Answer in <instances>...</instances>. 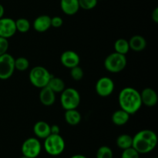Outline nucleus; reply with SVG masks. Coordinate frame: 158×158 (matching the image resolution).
<instances>
[{
  "label": "nucleus",
  "instance_id": "5701e85b",
  "mask_svg": "<svg viewBox=\"0 0 158 158\" xmlns=\"http://www.w3.org/2000/svg\"><path fill=\"white\" fill-rule=\"evenodd\" d=\"M15 27L16 30L21 33H26L30 29V22L26 18H19L15 20Z\"/></svg>",
  "mask_w": 158,
  "mask_h": 158
},
{
  "label": "nucleus",
  "instance_id": "393cba45",
  "mask_svg": "<svg viewBox=\"0 0 158 158\" xmlns=\"http://www.w3.org/2000/svg\"><path fill=\"white\" fill-rule=\"evenodd\" d=\"M97 158H113L114 153L112 149L108 146H101L97 151Z\"/></svg>",
  "mask_w": 158,
  "mask_h": 158
},
{
  "label": "nucleus",
  "instance_id": "c756f323",
  "mask_svg": "<svg viewBox=\"0 0 158 158\" xmlns=\"http://www.w3.org/2000/svg\"><path fill=\"white\" fill-rule=\"evenodd\" d=\"M63 20L60 16H54L51 18V26L54 28H60L63 26Z\"/></svg>",
  "mask_w": 158,
  "mask_h": 158
},
{
  "label": "nucleus",
  "instance_id": "2f4dec72",
  "mask_svg": "<svg viewBox=\"0 0 158 158\" xmlns=\"http://www.w3.org/2000/svg\"><path fill=\"white\" fill-rule=\"evenodd\" d=\"M50 131L51 134H60V128L58 125L53 124L50 126Z\"/></svg>",
  "mask_w": 158,
  "mask_h": 158
},
{
  "label": "nucleus",
  "instance_id": "0eeeda50",
  "mask_svg": "<svg viewBox=\"0 0 158 158\" xmlns=\"http://www.w3.org/2000/svg\"><path fill=\"white\" fill-rule=\"evenodd\" d=\"M15 70V58L8 52L0 56V80L9 79Z\"/></svg>",
  "mask_w": 158,
  "mask_h": 158
},
{
  "label": "nucleus",
  "instance_id": "4468645a",
  "mask_svg": "<svg viewBox=\"0 0 158 158\" xmlns=\"http://www.w3.org/2000/svg\"><path fill=\"white\" fill-rule=\"evenodd\" d=\"M39 97L42 104L46 106H52L56 102V94L48 86L42 88Z\"/></svg>",
  "mask_w": 158,
  "mask_h": 158
},
{
  "label": "nucleus",
  "instance_id": "f704fd0d",
  "mask_svg": "<svg viewBox=\"0 0 158 158\" xmlns=\"http://www.w3.org/2000/svg\"><path fill=\"white\" fill-rule=\"evenodd\" d=\"M20 158H29V157H26V156H23V155Z\"/></svg>",
  "mask_w": 158,
  "mask_h": 158
},
{
  "label": "nucleus",
  "instance_id": "20e7f679",
  "mask_svg": "<svg viewBox=\"0 0 158 158\" xmlns=\"http://www.w3.org/2000/svg\"><path fill=\"white\" fill-rule=\"evenodd\" d=\"M43 148L45 151L51 156H59L64 151L66 143L60 134H52L44 139Z\"/></svg>",
  "mask_w": 158,
  "mask_h": 158
},
{
  "label": "nucleus",
  "instance_id": "a878e982",
  "mask_svg": "<svg viewBox=\"0 0 158 158\" xmlns=\"http://www.w3.org/2000/svg\"><path fill=\"white\" fill-rule=\"evenodd\" d=\"M70 76L75 81H80L83 78L84 72L80 66H74L70 69Z\"/></svg>",
  "mask_w": 158,
  "mask_h": 158
},
{
  "label": "nucleus",
  "instance_id": "6e6552de",
  "mask_svg": "<svg viewBox=\"0 0 158 158\" xmlns=\"http://www.w3.org/2000/svg\"><path fill=\"white\" fill-rule=\"evenodd\" d=\"M22 154L29 158H36L42 151V144L36 137H29L22 144Z\"/></svg>",
  "mask_w": 158,
  "mask_h": 158
},
{
  "label": "nucleus",
  "instance_id": "c85d7f7f",
  "mask_svg": "<svg viewBox=\"0 0 158 158\" xmlns=\"http://www.w3.org/2000/svg\"><path fill=\"white\" fill-rule=\"evenodd\" d=\"M9 46V43L7 39L0 36V56L7 52Z\"/></svg>",
  "mask_w": 158,
  "mask_h": 158
},
{
  "label": "nucleus",
  "instance_id": "9d476101",
  "mask_svg": "<svg viewBox=\"0 0 158 158\" xmlns=\"http://www.w3.org/2000/svg\"><path fill=\"white\" fill-rule=\"evenodd\" d=\"M16 32L15 20L4 16L0 19V36L8 40L13 36Z\"/></svg>",
  "mask_w": 158,
  "mask_h": 158
},
{
  "label": "nucleus",
  "instance_id": "4be33fe9",
  "mask_svg": "<svg viewBox=\"0 0 158 158\" xmlns=\"http://www.w3.org/2000/svg\"><path fill=\"white\" fill-rule=\"evenodd\" d=\"M114 50L116 52L123 55H127L130 51V46L128 40L125 39H118L114 43Z\"/></svg>",
  "mask_w": 158,
  "mask_h": 158
},
{
  "label": "nucleus",
  "instance_id": "cd10ccee",
  "mask_svg": "<svg viewBox=\"0 0 158 158\" xmlns=\"http://www.w3.org/2000/svg\"><path fill=\"white\" fill-rule=\"evenodd\" d=\"M121 158H140V154L134 148H130L123 150Z\"/></svg>",
  "mask_w": 158,
  "mask_h": 158
},
{
  "label": "nucleus",
  "instance_id": "f8f14e48",
  "mask_svg": "<svg viewBox=\"0 0 158 158\" xmlns=\"http://www.w3.org/2000/svg\"><path fill=\"white\" fill-rule=\"evenodd\" d=\"M140 98H141L142 104L152 107L157 105L158 101V96L157 92L154 89L150 87H147L141 91Z\"/></svg>",
  "mask_w": 158,
  "mask_h": 158
},
{
  "label": "nucleus",
  "instance_id": "f03ea898",
  "mask_svg": "<svg viewBox=\"0 0 158 158\" xmlns=\"http://www.w3.org/2000/svg\"><path fill=\"white\" fill-rule=\"evenodd\" d=\"M157 144V135L152 130H141L133 137L132 148L140 154L151 152L155 149Z\"/></svg>",
  "mask_w": 158,
  "mask_h": 158
},
{
  "label": "nucleus",
  "instance_id": "a211bd4d",
  "mask_svg": "<svg viewBox=\"0 0 158 158\" xmlns=\"http://www.w3.org/2000/svg\"><path fill=\"white\" fill-rule=\"evenodd\" d=\"M130 116L131 115L128 113L120 109L114 112L111 117V120L114 124L117 126H123L128 123L130 120Z\"/></svg>",
  "mask_w": 158,
  "mask_h": 158
},
{
  "label": "nucleus",
  "instance_id": "e433bc0d",
  "mask_svg": "<svg viewBox=\"0 0 158 158\" xmlns=\"http://www.w3.org/2000/svg\"><path fill=\"white\" fill-rule=\"evenodd\" d=\"M98 1H99V0H98Z\"/></svg>",
  "mask_w": 158,
  "mask_h": 158
},
{
  "label": "nucleus",
  "instance_id": "39448f33",
  "mask_svg": "<svg viewBox=\"0 0 158 158\" xmlns=\"http://www.w3.org/2000/svg\"><path fill=\"white\" fill-rule=\"evenodd\" d=\"M127 64L126 55L114 52L109 54L104 60V67L108 72L118 73L121 72Z\"/></svg>",
  "mask_w": 158,
  "mask_h": 158
},
{
  "label": "nucleus",
  "instance_id": "f3484780",
  "mask_svg": "<svg viewBox=\"0 0 158 158\" xmlns=\"http://www.w3.org/2000/svg\"><path fill=\"white\" fill-rule=\"evenodd\" d=\"M129 42L130 49H132L135 52H141L144 50L145 48L147 47V40L143 36L140 35H133Z\"/></svg>",
  "mask_w": 158,
  "mask_h": 158
},
{
  "label": "nucleus",
  "instance_id": "1a4fd4ad",
  "mask_svg": "<svg viewBox=\"0 0 158 158\" xmlns=\"http://www.w3.org/2000/svg\"><path fill=\"white\" fill-rule=\"evenodd\" d=\"M115 84L112 79L108 77H100L95 85L96 93L101 97H107L114 91Z\"/></svg>",
  "mask_w": 158,
  "mask_h": 158
},
{
  "label": "nucleus",
  "instance_id": "dca6fc26",
  "mask_svg": "<svg viewBox=\"0 0 158 158\" xmlns=\"http://www.w3.org/2000/svg\"><path fill=\"white\" fill-rule=\"evenodd\" d=\"M33 133L37 138L44 140L51 134L50 125L47 122L43 120L37 121L33 126Z\"/></svg>",
  "mask_w": 158,
  "mask_h": 158
},
{
  "label": "nucleus",
  "instance_id": "ddd939ff",
  "mask_svg": "<svg viewBox=\"0 0 158 158\" xmlns=\"http://www.w3.org/2000/svg\"><path fill=\"white\" fill-rule=\"evenodd\" d=\"M33 29L38 32H45L51 27V17L41 15L35 19L32 23Z\"/></svg>",
  "mask_w": 158,
  "mask_h": 158
},
{
  "label": "nucleus",
  "instance_id": "b1692460",
  "mask_svg": "<svg viewBox=\"0 0 158 158\" xmlns=\"http://www.w3.org/2000/svg\"><path fill=\"white\" fill-rule=\"evenodd\" d=\"M29 66V61L26 57H18L15 59V69L16 70L23 72L28 69Z\"/></svg>",
  "mask_w": 158,
  "mask_h": 158
},
{
  "label": "nucleus",
  "instance_id": "2eb2a0df",
  "mask_svg": "<svg viewBox=\"0 0 158 158\" xmlns=\"http://www.w3.org/2000/svg\"><path fill=\"white\" fill-rule=\"evenodd\" d=\"M60 8L67 15H75L80 9L79 0H60Z\"/></svg>",
  "mask_w": 158,
  "mask_h": 158
},
{
  "label": "nucleus",
  "instance_id": "7c9ffc66",
  "mask_svg": "<svg viewBox=\"0 0 158 158\" xmlns=\"http://www.w3.org/2000/svg\"><path fill=\"white\" fill-rule=\"evenodd\" d=\"M151 19L155 23H158V8L156 7L151 13Z\"/></svg>",
  "mask_w": 158,
  "mask_h": 158
},
{
  "label": "nucleus",
  "instance_id": "412c9836",
  "mask_svg": "<svg viewBox=\"0 0 158 158\" xmlns=\"http://www.w3.org/2000/svg\"><path fill=\"white\" fill-rule=\"evenodd\" d=\"M116 143H117V146L120 149H127V148H130L132 147L133 137H131V135L127 134H120V135L117 138Z\"/></svg>",
  "mask_w": 158,
  "mask_h": 158
},
{
  "label": "nucleus",
  "instance_id": "473e14b6",
  "mask_svg": "<svg viewBox=\"0 0 158 158\" xmlns=\"http://www.w3.org/2000/svg\"><path fill=\"white\" fill-rule=\"evenodd\" d=\"M4 14H5V9H4V6L0 3V19L2 18L4 16Z\"/></svg>",
  "mask_w": 158,
  "mask_h": 158
},
{
  "label": "nucleus",
  "instance_id": "7ed1b4c3",
  "mask_svg": "<svg viewBox=\"0 0 158 158\" xmlns=\"http://www.w3.org/2000/svg\"><path fill=\"white\" fill-rule=\"evenodd\" d=\"M52 76L44 66H36L31 69L29 73V79L32 86L42 89L47 86Z\"/></svg>",
  "mask_w": 158,
  "mask_h": 158
},
{
  "label": "nucleus",
  "instance_id": "423d86ee",
  "mask_svg": "<svg viewBox=\"0 0 158 158\" xmlns=\"http://www.w3.org/2000/svg\"><path fill=\"white\" fill-rule=\"evenodd\" d=\"M80 94L74 88H65L60 96V103L65 110L77 109L80 103Z\"/></svg>",
  "mask_w": 158,
  "mask_h": 158
},
{
  "label": "nucleus",
  "instance_id": "aec40b11",
  "mask_svg": "<svg viewBox=\"0 0 158 158\" xmlns=\"http://www.w3.org/2000/svg\"><path fill=\"white\" fill-rule=\"evenodd\" d=\"M55 94H61L66 88L65 82L60 77H56L52 76L47 85Z\"/></svg>",
  "mask_w": 158,
  "mask_h": 158
},
{
  "label": "nucleus",
  "instance_id": "bb28decb",
  "mask_svg": "<svg viewBox=\"0 0 158 158\" xmlns=\"http://www.w3.org/2000/svg\"><path fill=\"white\" fill-rule=\"evenodd\" d=\"M98 0H79L80 9L84 10H91L97 6Z\"/></svg>",
  "mask_w": 158,
  "mask_h": 158
},
{
  "label": "nucleus",
  "instance_id": "9b49d317",
  "mask_svg": "<svg viewBox=\"0 0 158 158\" xmlns=\"http://www.w3.org/2000/svg\"><path fill=\"white\" fill-rule=\"evenodd\" d=\"M60 62L62 65L68 69L79 66L80 62V56L77 52L73 50L64 51L60 56Z\"/></svg>",
  "mask_w": 158,
  "mask_h": 158
},
{
  "label": "nucleus",
  "instance_id": "c9c22d12",
  "mask_svg": "<svg viewBox=\"0 0 158 158\" xmlns=\"http://www.w3.org/2000/svg\"><path fill=\"white\" fill-rule=\"evenodd\" d=\"M154 158H157V157H154Z\"/></svg>",
  "mask_w": 158,
  "mask_h": 158
},
{
  "label": "nucleus",
  "instance_id": "6ab92c4d",
  "mask_svg": "<svg viewBox=\"0 0 158 158\" xmlns=\"http://www.w3.org/2000/svg\"><path fill=\"white\" fill-rule=\"evenodd\" d=\"M64 118L66 123L70 126H76L81 121V114L77 109L67 110L65 111Z\"/></svg>",
  "mask_w": 158,
  "mask_h": 158
},
{
  "label": "nucleus",
  "instance_id": "f257e3e1",
  "mask_svg": "<svg viewBox=\"0 0 158 158\" xmlns=\"http://www.w3.org/2000/svg\"><path fill=\"white\" fill-rule=\"evenodd\" d=\"M118 103L120 109L126 111L130 115L138 112L143 105L140 92L131 86L125 87L120 90L118 95Z\"/></svg>",
  "mask_w": 158,
  "mask_h": 158
},
{
  "label": "nucleus",
  "instance_id": "72a5a7b5",
  "mask_svg": "<svg viewBox=\"0 0 158 158\" xmlns=\"http://www.w3.org/2000/svg\"><path fill=\"white\" fill-rule=\"evenodd\" d=\"M69 158H87L86 156L83 155V154H75V155L72 156L71 157Z\"/></svg>",
  "mask_w": 158,
  "mask_h": 158
}]
</instances>
